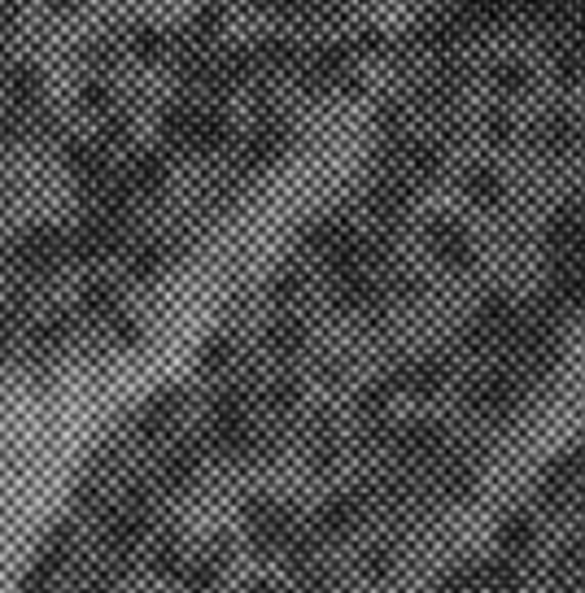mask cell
Segmentation results:
<instances>
[{
  "instance_id": "5",
  "label": "cell",
  "mask_w": 585,
  "mask_h": 593,
  "mask_svg": "<svg viewBox=\"0 0 585 593\" xmlns=\"http://www.w3.org/2000/svg\"><path fill=\"white\" fill-rule=\"evenodd\" d=\"M22 18V0H0V31H14Z\"/></svg>"
},
{
  "instance_id": "2",
  "label": "cell",
  "mask_w": 585,
  "mask_h": 593,
  "mask_svg": "<svg viewBox=\"0 0 585 593\" xmlns=\"http://www.w3.org/2000/svg\"><path fill=\"white\" fill-rule=\"evenodd\" d=\"M31 136V118L18 114V110H5L0 114V144H18Z\"/></svg>"
},
{
  "instance_id": "1",
  "label": "cell",
  "mask_w": 585,
  "mask_h": 593,
  "mask_svg": "<svg viewBox=\"0 0 585 593\" xmlns=\"http://www.w3.org/2000/svg\"><path fill=\"white\" fill-rule=\"evenodd\" d=\"M0 96H5V101L14 105L18 114H27L31 105H40V96H44V75H40V66H31V62L5 66V70H0Z\"/></svg>"
},
{
  "instance_id": "3",
  "label": "cell",
  "mask_w": 585,
  "mask_h": 593,
  "mask_svg": "<svg viewBox=\"0 0 585 593\" xmlns=\"http://www.w3.org/2000/svg\"><path fill=\"white\" fill-rule=\"evenodd\" d=\"M131 48H136V57H145V62H158L162 57V35L153 27H140L136 35H131Z\"/></svg>"
},
{
  "instance_id": "8",
  "label": "cell",
  "mask_w": 585,
  "mask_h": 593,
  "mask_svg": "<svg viewBox=\"0 0 585 593\" xmlns=\"http://www.w3.org/2000/svg\"><path fill=\"white\" fill-rule=\"evenodd\" d=\"M0 188H5V179H0Z\"/></svg>"
},
{
  "instance_id": "6",
  "label": "cell",
  "mask_w": 585,
  "mask_h": 593,
  "mask_svg": "<svg viewBox=\"0 0 585 593\" xmlns=\"http://www.w3.org/2000/svg\"><path fill=\"white\" fill-rule=\"evenodd\" d=\"M88 62H92V66H110V62H114V44H105V40L92 44V48H88Z\"/></svg>"
},
{
  "instance_id": "7",
  "label": "cell",
  "mask_w": 585,
  "mask_h": 593,
  "mask_svg": "<svg viewBox=\"0 0 585 593\" xmlns=\"http://www.w3.org/2000/svg\"><path fill=\"white\" fill-rule=\"evenodd\" d=\"M53 9H70V5H79V0H49Z\"/></svg>"
},
{
  "instance_id": "4",
  "label": "cell",
  "mask_w": 585,
  "mask_h": 593,
  "mask_svg": "<svg viewBox=\"0 0 585 593\" xmlns=\"http://www.w3.org/2000/svg\"><path fill=\"white\" fill-rule=\"evenodd\" d=\"M110 83L105 79H92V83H83V105H92V110H105L110 105Z\"/></svg>"
}]
</instances>
